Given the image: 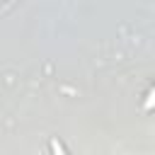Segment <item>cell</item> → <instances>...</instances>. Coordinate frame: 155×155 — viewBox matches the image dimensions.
Wrapping results in <instances>:
<instances>
[{"mask_svg": "<svg viewBox=\"0 0 155 155\" xmlns=\"http://www.w3.org/2000/svg\"><path fill=\"white\" fill-rule=\"evenodd\" d=\"M153 104H155V92H153V94H150V99H148V102H145V107H153Z\"/></svg>", "mask_w": 155, "mask_h": 155, "instance_id": "cell-1", "label": "cell"}]
</instances>
